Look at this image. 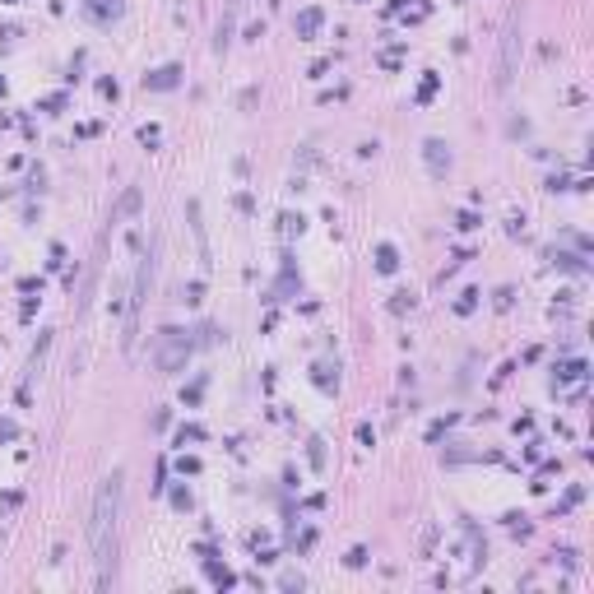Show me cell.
<instances>
[{
    "label": "cell",
    "instance_id": "obj_1",
    "mask_svg": "<svg viewBox=\"0 0 594 594\" xmlns=\"http://www.w3.org/2000/svg\"><path fill=\"white\" fill-rule=\"evenodd\" d=\"M121 511H125V474L112 469L93 493V520H89V543L98 562V585L116 581V543H121Z\"/></svg>",
    "mask_w": 594,
    "mask_h": 594
},
{
    "label": "cell",
    "instance_id": "obj_2",
    "mask_svg": "<svg viewBox=\"0 0 594 594\" xmlns=\"http://www.w3.org/2000/svg\"><path fill=\"white\" fill-rule=\"evenodd\" d=\"M149 283H154V251L140 260V274H135V288H130V311H125V348H135V335H140V311H144Z\"/></svg>",
    "mask_w": 594,
    "mask_h": 594
},
{
    "label": "cell",
    "instance_id": "obj_3",
    "mask_svg": "<svg viewBox=\"0 0 594 594\" xmlns=\"http://www.w3.org/2000/svg\"><path fill=\"white\" fill-rule=\"evenodd\" d=\"M516 47H520V10H511L506 33H502V75H497V89H506L511 75H516Z\"/></svg>",
    "mask_w": 594,
    "mask_h": 594
},
{
    "label": "cell",
    "instance_id": "obj_4",
    "mask_svg": "<svg viewBox=\"0 0 594 594\" xmlns=\"http://www.w3.org/2000/svg\"><path fill=\"white\" fill-rule=\"evenodd\" d=\"M191 353V339L181 335V330H163V353H158V367L163 371H177Z\"/></svg>",
    "mask_w": 594,
    "mask_h": 594
},
{
    "label": "cell",
    "instance_id": "obj_5",
    "mask_svg": "<svg viewBox=\"0 0 594 594\" xmlns=\"http://www.w3.org/2000/svg\"><path fill=\"white\" fill-rule=\"evenodd\" d=\"M237 14H242V0H228L223 19H218V37H214V47H218V51H228V42H233V23H237Z\"/></svg>",
    "mask_w": 594,
    "mask_h": 594
},
{
    "label": "cell",
    "instance_id": "obj_6",
    "mask_svg": "<svg viewBox=\"0 0 594 594\" xmlns=\"http://www.w3.org/2000/svg\"><path fill=\"white\" fill-rule=\"evenodd\" d=\"M177 75H181L177 66H168V70H154V75H144V89H177Z\"/></svg>",
    "mask_w": 594,
    "mask_h": 594
},
{
    "label": "cell",
    "instance_id": "obj_7",
    "mask_svg": "<svg viewBox=\"0 0 594 594\" xmlns=\"http://www.w3.org/2000/svg\"><path fill=\"white\" fill-rule=\"evenodd\" d=\"M316 28H321V10H302V19H297V33H302V37H311Z\"/></svg>",
    "mask_w": 594,
    "mask_h": 594
},
{
    "label": "cell",
    "instance_id": "obj_8",
    "mask_svg": "<svg viewBox=\"0 0 594 594\" xmlns=\"http://www.w3.org/2000/svg\"><path fill=\"white\" fill-rule=\"evenodd\" d=\"M376 265H381V274H390V269L400 265V260H395V247H381V251H376Z\"/></svg>",
    "mask_w": 594,
    "mask_h": 594
}]
</instances>
